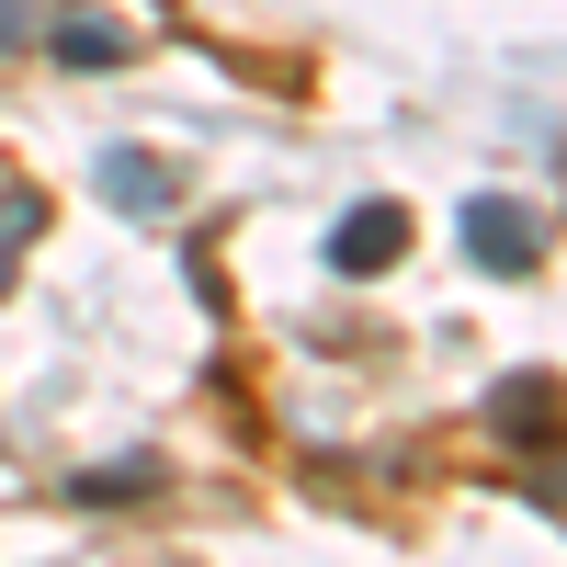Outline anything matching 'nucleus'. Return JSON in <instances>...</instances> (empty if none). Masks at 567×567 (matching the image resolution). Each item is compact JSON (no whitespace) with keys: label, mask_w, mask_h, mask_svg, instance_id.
Returning <instances> with one entry per match:
<instances>
[{"label":"nucleus","mask_w":567,"mask_h":567,"mask_svg":"<svg viewBox=\"0 0 567 567\" xmlns=\"http://www.w3.org/2000/svg\"><path fill=\"white\" fill-rule=\"evenodd\" d=\"M488 432L499 443H556L567 432V386H556V374H499V386H488Z\"/></svg>","instance_id":"2"},{"label":"nucleus","mask_w":567,"mask_h":567,"mask_svg":"<svg viewBox=\"0 0 567 567\" xmlns=\"http://www.w3.org/2000/svg\"><path fill=\"white\" fill-rule=\"evenodd\" d=\"M34 239H45V205L23 194V182H0V284H12V261H23Z\"/></svg>","instance_id":"6"},{"label":"nucleus","mask_w":567,"mask_h":567,"mask_svg":"<svg viewBox=\"0 0 567 567\" xmlns=\"http://www.w3.org/2000/svg\"><path fill=\"white\" fill-rule=\"evenodd\" d=\"M45 45H58V69H125V23L114 12H58Z\"/></svg>","instance_id":"4"},{"label":"nucleus","mask_w":567,"mask_h":567,"mask_svg":"<svg viewBox=\"0 0 567 567\" xmlns=\"http://www.w3.org/2000/svg\"><path fill=\"white\" fill-rule=\"evenodd\" d=\"M136 488H159V465H148V454H125V465H103V477H80V511H103V499H136Z\"/></svg>","instance_id":"7"},{"label":"nucleus","mask_w":567,"mask_h":567,"mask_svg":"<svg viewBox=\"0 0 567 567\" xmlns=\"http://www.w3.org/2000/svg\"><path fill=\"white\" fill-rule=\"evenodd\" d=\"M545 499H567V432L545 443Z\"/></svg>","instance_id":"9"},{"label":"nucleus","mask_w":567,"mask_h":567,"mask_svg":"<svg viewBox=\"0 0 567 567\" xmlns=\"http://www.w3.org/2000/svg\"><path fill=\"white\" fill-rule=\"evenodd\" d=\"M398 250H409V205H352L341 227H329V272H352V284L386 272Z\"/></svg>","instance_id":"3"},{"label":"nucleus","mask_w":567,"mask_h":567,"mask_svg":"<svg viewBox=\"0 0 567 567\" xmlns=\"http://www.w3.org/2000/svg\"><path fill=\"white\" fill-rule=\"evenodd\" d=\"M465 261H488V272H534V261H545V216L511 205V194H465Z\"/></svg>","instance_id":"1"},{"label":"nucleus","mask_w":567,"mask_h":567,"mask_svg":"<svg viewBox=\"0 0 567 567\" xmlns=\"http://www.w3.org/2000/svg\"><path fill=\"white\" fill-rule=\"evenodd\" d=\"M171 194H182V182H171L148 148H103V205H125V216H159Z\"/></svg>","instance_id":"5"},{"label":"nucleus","mask_w":567,"mask_h":567,"mask_svg":"<svg viewBox=\"0 0 567 567\" xmlns=\"http://www.w3.org/2000/svg\"><path fill=\"white\" fill-rule=\"evenodd\" d=\"M34 34H45V12H34V0H0V58H23Z\"/></svg>","instance_id":"8"}]
</instances>
